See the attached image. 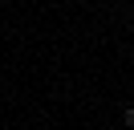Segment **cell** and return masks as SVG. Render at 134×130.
Masks as SVG:
<instances>
[{
  "instance_id": "cell-1",
  "label": "cell",
  "mask_w": 134,
  "mask_h": 130,
  "mask_svg": "<svg viewBox=\"0 0 134 130\" xmlns=\"http://www.w3.org/2000/svg\"><path fill=\"white\" fill-rule=\"evenodd\" d=\"M122 122H126V126H134V106H126V110H122Z\"/></svg>"
}]
</instances>
